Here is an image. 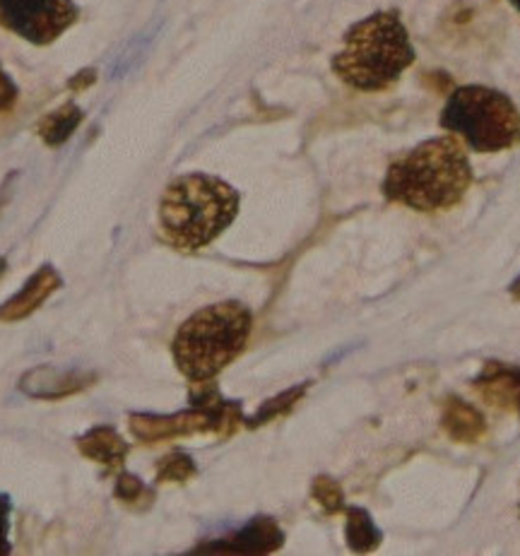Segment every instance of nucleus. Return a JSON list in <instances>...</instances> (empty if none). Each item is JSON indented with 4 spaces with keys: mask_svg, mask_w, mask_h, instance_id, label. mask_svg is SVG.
<instances>
[{
    "mask_svg": "<svg viewBox=\"0 0 520 556\" xmlns=\"http://www.w3.org/2000/svg\"><path fill=\"white\" fill-rule=\"evenodd\" d=\"M5 268H8V263H5V258H3V255H0V277H3Z\"/></svg>",
    "mask_w": 520,
    "mask_h": 556,
    "instance_id": "nucleus-20",
    "label": "nucleus"
},
{
    "mask_svg": "<svg viewBox=\"0 0 520 556\" xmlns=\"http://www.w3.org/2000/svg\"><path fill=\"white\" fill-rule=\"evenodd\" d=\"M282 542V532L278 530L272 520L258 518L256 522L241 532L234 544H229V549H246V552H270Z\"/></svg>",
    "mask_w": 520,
    "mask_h": 556,
    "instance_id": "nucleus-11",
    "label": "nucleus"
},
{
    "mask_svg": "<svg viewBox=\"0 0 520 556\" xmlns=\"http://www.w3.org/2000/svg\"><path fill=\"white\" fill-rule=\"evenodd\" d=\"M415 63V49L401 15L373 13L345 31L333 71L359 92H383Z\"/></svg>",
    "mask_w": 520,
    "mask_h": 556,
    "instance_id": "nucleus-3",
    "label": "nucleus"
},
{
    "mask_svg": "<svg viewBox=\"0 0 520 556\" xmlns=\"http://www.w3.org/2000/svg\"><path fill=\"white\" fill-rule=\"evenodd\" d=\"M59 287H61V277L56 268L43 265V268H39L29 277L25 287H22L13 299H8L5 304H0V324H13V320H22L29 314H35V311L47 302Z\"/></svg>",
    "mask_w": 520,
    "mask_h": 556,
    "instance_id": "nucleus-7",
    "label": "nucleus"
},
{
    "mask_svg": "<svg viewBox=\"0 0 520 556\" xmlns=\"http://www.w3.org/2000/svg\"><path fill=\"white\" fill-rule=\"evenodd\" d=\"M314 494H316L318 502L324 504L328 510H338L342 506V494H340V489L335 486V482L318 480Z\"/></svg>",
    "mask_w": 520,
    "mask_h": 556,
    "instance_id": "nucleus-16",
    "label": "nucleus"
},
{
    "mask_svg": "<svg viewBox=\"0 0 520 556\" xmlns=\"http://www.w3.org/2000/svg\"><path fill=\"white\" fill-rule=\"evenodd\" d=\"M441 128L474 152H502L520 144V111L511 97L484 85H465L448 97Z\"/></svg>",
    "mask_w": 520,
    "mask_h": 556,
    "instance_id": "nucleus-5",
    "label": "nucleus"
},
{
    "mask_svg": "<svg viewBox=\"0 0 520 556\" xmlns=\"http://www.w3.org/2000/svg\"><path fill=\"white\" fill-rule=\"evenodd\" d=\"M251 328V311L239 302L205 306L176 332L172 342L174 362L191 381H210L243 352Z\"/></svg>",
    "mask_w": 520,
    "mask_h": 556,
    "instance_id": "nucleus-4",
    "label": "nucleus"
},
{
    "mask_svg": "<svg viewBox=\"0 0 520 556\" xmlns=\"http://www.w3.org/2000/svg\"><path fill=\"white\" fill-rule=\"evenodd\" d=\"M478 388L486 400L499 407H513L520 415V369L506 364H490L482 371Z\"/></svg>",
    "mask_w": 520,
    "mask_h": 556,
    "instance_id": "nucleus-8",
    "label": "nucleus"
},
{
    "mask_svg": "<svg viewBox=\"0 0 520 556\" xmlns=\"http://www.w3.org/2000/svg\"><path fill=\"white\" fill-rule=\"evenodd\" d=\"M10 514H13V502L8 494H0V556H8L13 552L10 547Z\"/></svg>",
    "mask_w": 520,
    "mask_h": 556,
    "instance_id": "nucleus-15",
    "label": "nucleus"
},
{
    "mask_svg": "<svg viewBox=\"0 0 520 556\" xmlns=\"http://www.w3.org/2000/svg\"><path fill=\"white\" fill-rule=\"evenodd\" d=\"M239 213V193L210 174L176 176L160 200V227L172 247L198 251L213 243Z\"/></svg>",
    "mask_w": 520,
    "mask_h": 556,
    "instance_id": "nucleus-2",
    "label": "nucleus"
},
{
    "mask_svg": "<svg viewBox=\"0 0 520 556\" xmlns=\"http://www.w3.org/2000/svg\"><path fill=\"white\" fill-rule=\"evenodd\" d=\"M472 184V166L458 138H434L417 144L389 166L383 195L417 213L456 207Z\"/></svg>",
    "mask_w": 520,
    "mask_h": 556,
    "instance_id": "nucleus-1",
    "label": "nucleus"
},
{
    "mask_svg": "<svg viewBox=\"0 0 520 556\" xmlns=\"http://www.w3.org/2000/svg\"><path fill=\"white\" fill-rule=\"evenodd\" d=\"M145 494V486H142V482L138 480V477H132L128 472H124L118 477L116 482V496L121 498V502H138V496Z\"/></svg>",
    "mask_w": 520,
    "mask_h": 556,
    "instance_id": "nucleus-14",
    "label": "nucleus"
},
{
    "mask_svg": "<svg viewBox=\"0 0 520 556\" xmlns=\"http://www.w3.org/2000/svg\"><path fill=\"white\" fill-rule=\"evenodd\" d=\"M188 475H193V465L186 455H172L160 465V480H183Z\"/></svg>",
    "mask_w": 520,
    "mask_h": 556,
    "instance_id": "nucleus-13",
    "label": "nucleus"
},
{
    "mask_svg": "<svg viewBox=\"0 0 520 556\" xmlns=\"http://www.w3.org/2000/svg\"><path fill=\"white\" fill-rule=\"evenodd\" d=\"M90 83H94V73L92 71H85V73L77 75L75 80L71 83V90H83V87L90 85Z\"/></svg>",
    "mask_w": 520,
    "mask_h": 556,
    "instance_id": "nucleus-18",
    "label": "nucleus"
},
{
    "mask_svg": "<svg viewBox=\"0 0 520 556\" xmlns=\"http://www.w3.org/2000/svg\"><path fill=\"white\" fill-rule=\"evenodd\" d=\"M83 118H85V114L80 111V106L71 102V104H65V106L53 111V114L43 116L39 121L37 130H39L43 142L51 144V148H59V144L68 140L77 130V126L83 124Z\"/></svg>",
    "mask_w": 520,
    "mask_h": 556,
    "instance_id": "nucleus-10",
    "label": "nucleus"
},
{
    "mask_svg": "<svg viewBox=\"0 0 520 556\" xmlns=\"http://www.w3.org/2000/svg\"><path fill=\"white\" fill-rule=\"evenodd\" d=\"M83 455H87L90 460L102 463L106 467H118L126 460L128 453V443L118 437V431L112 427H97L92 431H87L85 437L77 441Z\"/></svg>",
    "mask_w": 520,
    "mask_h": 556,
    "instance_id": "nucleus-9",
    "label": "nucleus"
},
{
    "mask_svg": "<svg viewBox=\"0 0 520 556\" xmlns=\"http://www.w3.org/2000/svg\"><path fill=\"white\" fill-rule=\"evenodd\" d=\"M511 294H513L516 299H520V280H516V282H513V287H511Z\"/></svg>",
    "mask_w": 520,
    "mask_h": 556,
    "instance_id": "nucleus-19",
    "label": "nucleus"
},
{
    "mask_svg": "<svg viewBox=\"0 0 520 556\" xmlns=\"http://www.w3.org/2000/svg\"><path fill=\"white\" fill-rule=\"evenodd\" d=\"M508 3H511V5L518 10V13H520V0H508Z\"/></svg>",
    "mask_w": 520,
    "mask_h": 556,
    "instance_id": "nucleus-21",
    "label": "nucleus"
},
{
    "mask_svg": "<svg viewBox=\"0 0 520 556\" xmlns=\"http://www.w3.org/2000/svg\"><path fill=\"white\" fill-rule=\"evenodd\" d=\"M77 20L73 0H0V27L31 43H51Z\"/></svg>",
    "mask_w": 520,
    "mask_h": 556,
    "instance_id": "nucleus-6",
    "label": "nucleus"
},
{
    "mask_svg": "<svg viewBox=\"0 0 520 556\" xmlns=\"http://www.w3.org/2000/svg\"><path fill=\"white\" fill-rule=\"evenodd\" d=\"M381 532L373 528V522L369 518L367 510L362 508H350V520H347V542L352 544V549L364 552L371 549L379 544Z\"/></svg>",
    "mask_w": 520,
    "mask_h": 556,
    "instance_id": "nucleus-12",
    "label": "nucleus"
},
{
    "mask_svg": "<svg viewBox=\"0 0 520 556\" xmlns=\"http://www.w3.org/2000/svg\"><path fill=\"white\" fill-rule=\"evenodd\" d=\"M17 102V87L10 80V75L0 68V114H5Z\"/></svg>",
    "mask_w": 520,
    "mask_h": 556,
    "instance_id": "nucleus-17",
    "label": "nucleus"
}]
</instances>
